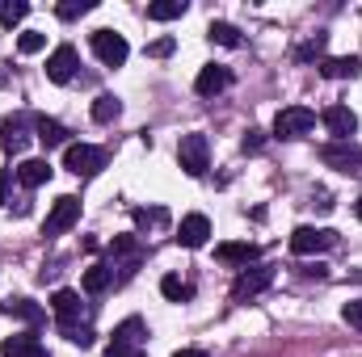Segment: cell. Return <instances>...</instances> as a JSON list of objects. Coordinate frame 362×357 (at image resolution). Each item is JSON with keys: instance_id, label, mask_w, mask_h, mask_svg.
<instances>
[{"instance_id": "cell-24", "label": "cell", "mask_w": 362, "mask_h": 357, "mask_svg": "<svg viewBox=\"0 0 362 357\" xmlns=\"http://www.w3.org/2000/svg\"><path fill=\"white\" fill-rule=\"evenodd\" d=\"M122 114V101L114 97V92H101L97 101H93V122H114Z\"/></svg>"}, {"instance_id": "cell-14", "label": "cell", "mask_w": 362, "mask_h": 357, "mask_svg": "<svg viewBox=\"0 0 362 357\" xmlns=\"http://www.w3.org/2000/svg\"><path fill=\"white\" fill-rule=\"evenodd\" d=\"M110 257H114V265L122 261V273H131V269L144 261V244H139L135 236H114V244H110Z\"/></svg>"}, {"instance_id": "cell-32", "label": "cell", "mask_w": 362, "mask_h": 357, "mask_svg": "<svg viewBox=\"0 0 362 357\" xmlns=\"http://www.w3.org/2000/svg\"><path fill=\"white\" fill-rule=\"evenodd\" d=\"M59 332H64L72 345H81V349H89V345H93V328H89V324H81V328H59Z\"/></svg>"}, {"instance_id": "cell-8", "label": "cell", "mask_w": 362, "mask_h": 357, "mask_svg": "<svg viewBox=\"0 0 362 357\" xmlns=\"http://www.w3.org/2000/svg\"><path fill=\"white\" fill-rule=\"evenodd\" d=\"M51 311H55L59 328H81V324H85V315H89V307L81 303V294H76V290H55V294H51Z\"/></svg>"}, {"instance_id": "cell-16", "label": "cell", "mask_w": 362, "mask_h": 357, "mask_svg": "<svg viewBox=\"0 0 362 357\" xmlns=\"http://www.w3.org/2000/svg\"><path fill=\"white\" fill-rule=\"evenodd\" d=\"M215 257H219L223 265H245V269H249L257 257H262V248H257V244H249V240H245V244L236 240V244H219V248H215Z\"/></svg>"}, {"instance_id": "cell-29", "label": "cell", "mask_w": 362, "mask_h": 357, "mask_svg": "<svg viewBox=\"0 0 362 357\" xmlns=\"http://www.w3.org/2000/svg\"><path fill=\"white\" fill-rule=\"evenodd\" d=\"M135 223H139V227H165V223H169V210H165V206H152V210H135Z\"/></svg>"}, {"instance_id": "cell-28", "label": "cell", "mask_w": 362, "mask_h": 357, "mask_svg": "<svg viewBox=\"0 0 362 357\" xmlns=\"http://www.w3.org/2000/svg\"><path fill=\"white\" fill-rule=\"evenodd\" d=\"M25 13H30V4H25V0H4V8H0V21L13 30L17 21H25Z\"/></svg>"}, {"instance_id": "cell-35", "label": "cell", "mask_w": 362, "mask_h": 357, "mask_svg": "<svg viewBox=\"0 0 362 357\" xmlns=\"http://www.w3.org/2000/svg\"><path fill=\"white\" fill-rule=\"evenodd\" d=\"M105 357H148V353H144V345H110Z\"/></svg>"}, {"instance_id": "cell-4", "label": "cell", "mask_w": 362, "mask_h": 357, "mask_svg": "<svg viewBox=\"0 0 362 357\" xmlns=\"http://www.w3.org/2000/svg\"><path fill=\"white\" fill-rule=\"evenodd\" d=\"M316 126V114L308 109V105H286V109H278V118H274V135L278 139H299V135H308Z\"/></svg>"}, {"instance_id": "cell-19", "label": "cell", "mask_w": 362, "mask_h": 357, "mask_svg": "<svg viewBox=\"0 0 362 357\" xmlns=\"http://www.w3.org/2000/svg\"><path fill=\"white\" fill-rule=\"evenodd\" d=\"M34 131H38L34 139H38V143H42L47 152H51V147H64V143H68V126H64V122H55V118H34Z\"/></svg>"}, {"instance_id": "cell-34", "label": "cell", "mask_w": 362, "mask_h": 357, "mask_svg": "<svg viewBox=\"0 0 362 357\" xmlns=\"http://www.w3.org/2000/svg\"><path fill=\"white\" fill-rule=\"evenodd\" d=\"M341 320H346L350 328H358V332H362V303H346V307H341Z\"/></svg>"}, {"instance_id": "cell-23", "label": "cell", "mask_w": 362, "mask_h": 357, "mask_svg": "<svg viewBox=\"0 0 362 357\" xmlns=\"http://www.w3.org/2000/svg\"><path fill=\"white\" fill-rule=\"evenodd\" d=\"M110 282H114V265H89L85 269V294H101V290H110Z\"/></svg>"}, {"instance_id": "cell-13", "label": "cell", "mask_w": 362, "mask_h": 357, "mask_svg": "<svg viewBox=\"0 0 362 357\" xmlns=\"http://www.w3.org/2000/svg\"><path fill=\"white\" fill-rule=\"evenodd\" d=\"M228 85H232V72H228L223 63H206V68L198 72V80H194L198 97H215V92H223Z\"/></svg>"}, {"instance_id": "cell-36", "label": "cell", "mask_w": 362, "mask_h": 357, "mask_svg": "<svg viewBox=\"0 0 362 357\" xmlns=\"http://www.w3.org/2000/svg\"><path fill=\"white\" fill-rule=\"evenodd\" d=\"M148 55H152V59H165V55H173V38H156V42L148 47Z\"/></svg>"}, {"instance_id": "cell-20", "label": "cell", "mask_w": 362, "mask_h": 357, "mask_svg": "<svg viewBox=\"0 0 362 357\" xmlns=\"http://www.w3.org/2000/svg\"><path fill=\"white\" fill-rule=\"evenodd\" d=\"M0 311L13 315V320H25V324H42V320H47V311H42L38 303H30V298H4Z\"/></svg>"}, {"instance_id": "cell-27", "label": "cell", "mask_w": 362, "mask_h": 357, "mask_svg": "<svg viewBox=\"0 0 362 357\" xmlns=\"http://www.w3.org/2000/svg\"><path fill=\"white\" fill-rule=\"evenodd\" d=\"M160 294H165L169 303H185V298H194V286H189V282H181V277H173V273H169V277L160 282Z\"/></svg>"}, {"instance_id": "cell-21", "label": "cell", "mask_w": 362, "mask_h": 357, "mask_svg": "<svg viewBox=\"0 0 362 357\" xmlns=\"http://www.w3.org/2000/svg\"><path fill=\"white\" fill-rule=\"evenodd\" d=\"M17 181H21L25 189H38V185L51 181V164H47V160H21V164H17Z\"/></svg>"}, {"instance_id": "cell-22", "label": "cell", "mask_w": 362, "mask_h": 357, "mask_svg": "<svg viewBox=\"0 0 362 357\" xmlns=\"http://www.w3.org/2000/svg\"><path fill=\"white\" fill-rule=\"evenodd\" d=\"M110 345H144V320H139V315L122 320V324L114 328V341H110Z\"/></svg>"}, {"instance_id": "cell-33", "label": "cell", "mask_w": 362, "mask_h": 357, "mask_svg": "<svg viewBox=\"0 0 362 357\" xmlns=\"http://www.w3.org/2000/svg\"><path fill=\"white\" fill-rule=\"evenodd\" d=\"M325 42H329V38H325V34H316V38H312L308 47H299V63H308V59H316V55L325 51Z\"/></svg>"}, {"instance_id": "cell-39", "label": "cell", "mask_w": 362, "mask_h": 357, "mask_svg": "<svg viewBox=\"0 0 362 357\" xmlns=\"http://www.w3.org/2000/svg\"><path fill=\"white\" fill-rule=\"evenodd\" d=\"M173 357H206L202 349H181V353H173Z\"/></svg>"}, {"instance_id": "cell-26", "label": "cell", "mask_w": 362, "mask_h": 357, "mask_svg": "<svg viewBox=\"0 0 362 357\" xmlns=\"http://www.w3.org/2000/svg\"><path fill=\"white\" fill-rule=\"evenodd\" d=\"M185 8H189L185 0H156V4H148V17H152V21H173Z\"/></svg>"}, {"instance_id": "cell-1", "label": "cell", "mask_w": 362, "mask_h": 357, "mask_svg": "<svg viewBox=\"0 0 362 357\" xmlns=\"http://www.w3.org/2000/svg\"><path fill=\"white\" fill-rule=\"evenodd\" d=\"M177 164L189 173V177H202L206 169H211V143H206V135H181L177 143Z\"/></svg>"}, {"instance_id": "cell-9", "label": "cell", "mask_w": 362, "mask_h": 357, "mask_svg": "<svg viewBox=\"0 0 362 357\" xmlns=\"http://www.w3.org/2000/svg\"><path fill=\"white\" fill-rule=\"evenodd\" d=\"M320 160L337 173H362V147L358 143H325Z\"/></svg>"}, {"instance_id": "cell-40", "label": "cell", "mask_w": 362, "mask_h": 357, "mask_svg": "<svg viewBox=\"0 0 362 357\" xmlns=\"http://www.w3.org/2000/svg\"><path fill=\"white\" fill-rule=\"evenodd\" d=\"M354 214H358V219H362V198H358V206H354Z\"/></svg>"}, {"instance_id": "cell-3", "label": "cell", "mask_w": 362, "mask_h": 357, "mask_svg": "<svg viewBox=\"0 0 362 357\" xmlns=\"http://www.w3.org/2000/svg\"><path fill=\"white\" fill-rule=\"evenodd\" d=\"M333 244H337V231H329V227H295L291 231L295 257H316V253H329Z\"/></svg>"}, {"instance_id": "cell-15", "label": "cell", "mask_w": 362, "mask_h": 357, "mask_svg": "<svg viewBox=\"0 0 362 357\" xmlns=\"http://www.w3.org/2000/svg\"><path fill=\"white\" fill-rule=\"evenodd\" d=\"M0 143H4V152H25V143H30V118H8L4 126H0Z\"/></svg>"}, {"instance_id": "cell-31", "label": "cell", "mask_w": 362, "mask_h": 357, "mask_svg": "<svg viewBox=\"0 0 362 357\" xmlns=\"http://www.w3.org/2000/svg\"><path fill=\"white\" fill-rule=\"evenodd\" d=\"M42 47H47V34H38V30H30V34L17 38V51H21V55H38Z\"/></svg>"}, {"instance_id": "cell-17", "label": "cell", "mask_w": 362, "mask_h": 357, "mask_svg": "<svg viewBox=\"0 0 362 357\" xmlns=\"http://www.w3.org/2000/svg\"><path fill=\"white\" fill-rule=\"evenodd\" d=\"M358 72H362L358 55H341V59H325V63H320V76H325V80H354Z\"/></svg>"}, {"instance_id": "cell-37", "label": "cell", "mask_w": 362, "mask_h": 357, "mask_svg": "<svg viewBox=\"0 0 362 357\" xmlns=\"http://www.w3.org/2000/svg\"><path fill=\"white\" fill-rule=\"evenodd\" d=\"M262 147H266V135L262 131H249L245 135V152H262Z\"/></svg>"}, {"instance_id": "cell-7", "label": "cell", "mask_w": 362, "mask_h": 357, "mask_svg": "<svg viewBox=\"0 0 362 357\" xmlns=\"http://www.w3.org/2000/svg\"><path fill=\"white\" fill-rule=\"evenodd\" d=\"M93 55H97L105 68H122L127 55H131V47H127V38L114 34V30H93Z\"/></svg>"}, {"instance_id": "cell-25", "label": "cell", "mask_w": 362, "mask_h": 357, "mask_svg": "<svg viewBox=\"0 0 362 357\" xmlns=\"http://www.w3.org/2000/svg\"><path fill=\"white\" fill-rule=\"evenodd\" d=\"M206 38H211V42H219V47H240V30H236L232 21H211Z\"/></svg>"}, {"instance_id": "cell-30", "label": "cell", "mask_w": 362, "mask_h": 357, "mask_svg": "<svg viewBox=\"0 0 362 357\" xmlns=\"http://www.w3.org/2000/svg\"><path fill=\"white\" fill-rule=\"evenodd\" d=\"M93 8V0H64V4H55V13L64 17V21H76V17H85Z\"/></svg>"}, {"instance_id": "cell-38", "label": "cell", "mask_w": 362, "mask_h": 357, "mask_svg": "<svg viewBox=\"0 0 362 357\" xmlns=\"http://www.w3.org/2000/svg\"><path fill=\"white\" fill-rule=\"evenodd\" d=\"M8 177H13V173L4 169V173H0V206H4V189H8Z\"/></svg>"}, {"instance_id": "cell-12", "label": "cell", "mask_w": 362, "mask_h": 357, "mask_svg": "<svg viewBox=\"0 0 362 357\" xmlns=\"http://www.w3.org/2000/svg\"><path fill=\"white\" fill-rule=\"evenodd\" d=\"M206 236H211V219H206V214H185V219H181V227H177L181 248H202Z\"/></svg>"}, {"instance_id": "cell-18", "label": "cell", "mask_w": 362, "mask_h": 357, "mask_svg": "<svg viewBox=\"0 0 362 357\" xmlns=\"http://www.w3.org/2000/svg\"><path fill=\"white\" fill-rule=\"evenodd\" d=\"M0 353L4 357H47V349H42V341L34 332H21V337H8L0 345Z\"/></svg>"}, {"instance_id": "cell-6", "label": "cell", "mask_w": 362, "mask_h": 357, "mask_svg": "<svg viewBox=\"0 0 362 357\" xmlns=\"http://www.w3.org/2000/svg\"><path fill=\"white\" fill-rule=\"evenodd\" d=\"M270 286H274V265L240 269V277L232 282V298H236V303H249V298H257V294L270 290Z\"/></svg>"}, {"instance_id": "cell-2", "label": "cell", "mask_w": 362, "mask_h": 357, "mask_svg": "<svg viewBox=\"0 0 362 357\" xmlns=\"http://www.w3.org/2000/svg\"><path fill=\"white\" fill-rule=\"evenodd\" d=\"M64 169L76 173V177H97L105 169V152L89 147V143H68L64 147Z\"/></svg>"}, {"instance_id": "cell-11", "label": "cell", "mask_w": 362, "mask_h": 357, "mask_svg": "<svg viewBox=\"0 0 362 357\" xmlns=\"http://www.w3.org/2000/svg\"><path fill=\"white\" fill-rule=\"evenodd\" d=\"M76 63H81V59H76V47H68V42H64V47H55V51H51V59H47V80L68 85V80L76 76Z\"/></svg>"}, {"instance_id": "cell-5", "label": "cell", "mask_w": 362, "mask_h": 357, "mask_svg": "<svg viewBox=\"0 0 362 357\" xmlns=\"http://www.w3.org/2000/svg\"><path fill=\"white\" fill-rule=\"evenodd\" d=\"M76 223H81V198L64 193V198H55V206H51V214H47V223H42V236H64V231H72Z\"/></svg>"}, {"instance_id": "cell-10", "label": "cell", "mask_w": 362, "mask_h": 357, "mask_svg": "<svg viewBox=\"0 0 362 357\" xmlns=\"http://www.w3.org/2000/svg\"><path fill=\"white\" fill-rule=\"evenodd\" d=\"M320 122L329 126V135H337V143H350V139L358 135V114H354L350 105H329V109L320 114Z\"/></svg>"}]
</instances>
